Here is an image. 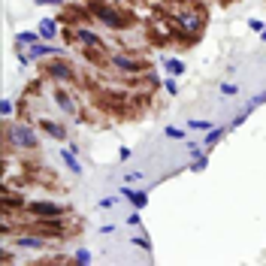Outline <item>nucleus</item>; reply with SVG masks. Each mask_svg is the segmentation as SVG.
I'll use <instances>...</instances> for the list:
<instances>
[{
    "instance_id": "f257e3e1",
    "label": "nucleus",
    "mask_w": 266,
    "mask_h": 266,
    "mask_svg": "<svg viewBox=\"0 0 266 266\" xmlns=\"http://www.w3.org/2000/svg\"><path fill=\"white\" fill-rule=\"evenodd\" d=\"M88 12L97 18L103 28H109V31H124V28H130L133 25V15L130 12H124V9H118V3L88 0Z\"/></svg>"
},
{
    "instance_id": "f03ea898",
    "label": "nucleus",
    "mask_w": 266,
    "mask_h": 266,
    "mask_svg": "<svg viewBox=\"0 0 266 266\" xmlns=\"http://www.w3.org/2000/svg\"><path fill=\"white\" fill-rule=\"evenodd\" d=\"M6 148H18V151H36L39 148V136H36V124H31V121H6Z\"/></svg>"
},
{
    "instance_id": "7ed1b4c3",
    "label": "nucleus",
    "mask_w": 266,
    "mask_h": 266,
    "mask_svg": "<svg viewBox=\"0 0 266 266\" xmlns=\"http://www.w3.org/2000/svg\"><path fill=\"white\" fill-rule=\"evenodd\" d=\"M42 76L49 82H58V85H79V73H76V66L70 64L66 55L42 61Z\"/></svg>"
},
{
    "instance_id": "20e7f679",
    "label": "nucleus",
    "mask_w": 266,
    "mask_h": 266,
    "mask_svg": "<svg viewBox=\"0 0 266 266\" xmlns=\"http://www.w3.org/2000/svg\"><path fill=\"white\" fill-rule=\"evenodd\" d=\"M169 21L185 33V36H191L194 42H199V33H203V25H206V18H203L199 9H188V6H182V9H175V12L169 15Z\"/></svg>"
},
{
    "instance_id": "39448f33",
    "label": "nucleus",
    "mask_w": 266,
    "mask_h": 266,
    "mask_svg": "<svg viewBox=\"0 0 266 266\" xmlns=\"http://www.w3.org/2000/svg\"><path fill=\"white\" fill-rule=\"evenodd\" d=\"M70 212H73V206L58 203V199H28V206H25L28 218H61Z\"/></svg>"
},
{
    "instance_id": "423d86ee",
    "label": "nucleus",
    "mask_w": 266,
    "mask_h": 266,
    "mask_svg": "<svg viewBox=\"0 0 266 266\" xmlns=\"http://www.w3.org/2000/svg\"><path fill=\"white\" fill-rule=\"evenodd\" d=\"M61 55H66V49L55 46V42L39 39L36 46L25 49V52H18V64H21V66H31V64H36V61H49V58H61Z\"/></svg>"
},
{
    "instance_id": "0eeeda50",
    "label": "nucleus",
    "mask_w": 266,
    "mask_h": 266,
    "mask_svg": "<svg viewBox=\"0 0 266 266\" xmlns=\"http://www.w3.org/2000/svg\"><path fill=\"white\" fill-rule=\"evenodd\" d=\"M106 64L112 66L118 76H142L145 70H151L148 61H139V58H130L124 52H109V61Z\"/></svg>"
},
{
    "instance_id": "6e6552de",
    "label": "nucleus",
    "mask_w": 266,
    "mask_h": 266,
    "mask_svg": "<svg viewBox=\"0 0 266 266\" xmlns=\"http://www.w3.org/2000/svg\"><path fill=\"white\" fill-rule=\"evenodd\" d=\"M49 97L55 100V106H58V112H61V115H66V118H79V103H76V97L70 94V88H66V85L52 82Z\"/></svg>"
},
{
    "instance_id": "1a4fd4ad",
    "label": "nucleus",
    "mask_w": 266,
    "mask_h": 266,
    "mask_svg": "<svg viewBox=\"0 0 266 266\" xmlns=\"http://www.w3.org/2000/svg\"><path fill=\"white\" fill-rule=\"evenodd\" d=\"M3 242H12L18 251H49L52 248V239L49 236H39V233H18V236H6Z\"/></svg>"
},
{
    "instance_id": "9d476101",
    "label": "nucleus",
    "mask_w": 266,
    "mask_h": 266,
    "mask_svg": "<svg viewBox=\"0 0 266 266\" xmlns=\"http://www.w3.org/2000/svg\"><path fill=\"white\" fill-rule=\"evenodd\" d=\"M33 124H36V130L46 133L49 139H55V142H66V124H64V121L46 118V115H33Z\"/></svg>"
},
{
    "instance_id": "9b49d317",
    "label": "nucleus",
    "mask_w": 266,
    "mask_h": 266,
    "mask_svg": "<svg viewBox=\"0 0 266 266\" xmlns=\"http://www.w3.org/2000/svg\"><path fill=\"white\" fill-rule=\"evenodd\" d=\"M36 31H39V36H42L46 42H55V39H61L64 25H61L58 18H52V15H42V18H39V25H36Z\"/></svg>"
},
{
    "instance_id": "f8f14e48",
    "label": "nucleus",
    "mask_w": 266,
    "mask_h": 266,
    "mask_svg": "<svg viewBox=\"0 0 266 266\" xmlns=\"http://www.w3.org/2000/svg\"><path fill=\"white\" fill-rule=\"evenodd\" d=\"M118 194H121V199L130 203V209H145L148 206V191H136V188H130V182H124L118 188Z\"/></svg>"
},
{
    "instance_id": "ddd939ff",
    "label": "nucleus",
    "mask_w": 266,
    "mask_h": 266,
    "mask_svg": "<svg viewBox=\"0 0 266 266\" xmlns=\"http://www.w3.org/2000/svg\"><path fill=\"white\" fill-rule=\"evenodd\" d=\"M25 206H28V199L21 197V194H12V188L9 185H3V194H0V209H9V212H25Z\"/></svg>"
},
{
    "instance_id": "4468645a",
    "label": "nucleus",
    "mask_w": 266,
    "mask_h": 266,
    "mask_svg": "<svg viewBox=\"0 0 266 266\" xmlns=\"http://www.w3.org/2000/svg\"><path fill=\"white\" fill-rule=\"evenodd\" d=\"M76 39H79L82 49H100L103 46V36L91 28H85V25H76Z\"/></svg>"
},
{
    "instance_id": "2eb2a0df",
    "label": "nucleus",
    "mask_w": 266,
    "mask_h": 266,
    "mask_svg": "<svg viewBox=\"0 0 266 266\" xmlns=\"http://www.w3.org/2000/svg\"><path fill=\"white\" fill-rule=\"evenodd\" d=\"M42 36H39V31H18L15 33V52H25V49H31V46H36Z\"/></svg>"
},
{
    "instance_id": "dca6fc26",
    "label": "nucleus",
    "mask_w": 266,
    "mask_h": 266,
    "mask_svg": "<svg viewBox=\"0 0 266 266\" xmlns=\"http://www.w3.org/2000/svg\"><path fill=\"white\" fill-rule=\"evenodd\" d=\"M161 66H164L166 76H175V79L188 73V64H185L182 58H164V61H161Z\"/></svg>"
},
{
    "instance_id": "f3484780",
    "label": "nucleus",
    "mask_w": 266,
    "mask_h": 266,
    "mask_svg": "<svg viewBox=\"0 0 266 266\" xmlns=\"http://www.w3.org/2000/svg\"><path fill=\"white\" fill-rule=\"evenodd\" d=\"M61 161H64V166L70 169V172H73V175H76V179L85 172V166L79 164V154H73L70 148H61Z\"/></svg>"
},
{
    "instance_id": "a211bd4d",
    "label": "nucleus",
    "mask_w": 266,
    "mask_h": 266,
    "mask_svg": "<svg viewBox=\"0 0 266 266\" xmlns=\"http://www.w3.org/2000/svg\"><path fill=\"white\" fill-rule=\"evenodd\" d=\"M227 130H230V127H224V124H221V127H212V130H206V136H203V145H206V151H212V148H215V145L224 139V133H227Z\"/></svg>"
},
{
    "instance_id": "6ab92c4d",
    "label": "nucleus",
    "mask_w": 266,
    "mask_h": 266,
    "mask_svg": "<svg viewBox=\"0 0 266 266\" xmlns=\"http://www.w3.org/2000/svg\"><path fill=\"white\" fill-rule=\"evenodd\" d=\"M70 257H73L70 263H79V266H88V263H94V254H91L88 248H79V251H73Z\"/></svg>"
},
{
    "instance_id": "aec40b11",
    "label": "nucleus",
    "mask_w": 266,
    "mask_h": 266,
    "mask_svg": "<svg viewBox=\"0 0 266 266\" xmlns=\"http://www.w3.org/2000/svg\"><path fill=\"white\" fill-rule=\"evenodd\" d=\"M164 136L166 139H172V142H185V139H188V130H182V127H175V124H166Z\"/></svg>"
},
{
    "instance_id": "412c9836",
    "label": "nucleus",
    "mask_w": 266,
    "mask_h": 266,
    "mask_svg": "<svg viewBox=\"0 0 266 266\" xmlns=\"http://www.w3.org/2000/svg\"><path fill=\"white\" fill-rule=\"evenodd\" d=\"M188 130L206 133V130H212V121H209V118H188Z\"/></svg>"
},
{
    "instance_id": "4be33fe9",
    "label": "nucleus",
    "mask_w": 266,
    "mask_h": 266,
    "mask_svg": "<svg viewBox=\"0 0 266 266\" xmlns=\"http://www.w3.org/2000/svg\"><path fill=\"white\" fill-rule=\"evenodd\" d=\"M15 109H18V103H15V100H9V97H3V100H0V115H3L6 121H9V118L15 115Z\"/></svg>"
},
{
    "instance_id": "5701e85b",
    "label": "nucleus",
    "mask_w": 266,
    "mask_h": 266,
    "mask_svg": "<svg viewBox=\"0 0 266 266\" xmlns=\"http://www.w3.org/2000/svg\"><path fill=\"white\" fill-rule=\"evenodd\" d=\"M251 112H254V109H251V106H245V109H242V112H236V118H233V121H230V127H242V124H245V121H248V115H251Z\"/></svg>"
},
{
    "instance_id": "b1692460",
    "label": "nucleus",
    "mask_w": 266,
    "mask_h": 266,
    "mask_svg": "<svg viewBox=\"0 0 266 266\" xmlns=\"http://www.w3.org/2000/svg\"><path fill=\"white\" fill-rule=\"evenodd\" d=\"M161 88H164V91L169 94V97H175V94H179V82H175V76H166Z\"/></svg>"
},
{
    "instance_id": "393cba45",
    "label": "nucleus",
    "mask_w": 266,
    "mask_h": 266,
    "mask_svg": "<svg viewBox=\"0 0 266 266\" xmlns=\"http://www.w3.org/2000/svg\"><path fill=\"white\" fill-rule=\"evenodd\" d=\"M218 91H221V97H236V94H239V85H236V82H224Z\"/></svg>"
},
{
    "instance_id": "a878e982",
    "label": "nucleus",
    "mask_w": 266,
    "mask_h": 266,
    "mask_svg": "<svg viewBox=\"0 0 266 266\" xmlns=\"http://www.w3.org/2000/svg\"><path fill=\"white\" fill-rule=\"evenodd\" d=\"M130 242H133V245H139L145 254H151V242H148V236H145V233H142V236H133Z\"/></svg>"
},
{
    "instance_id": "bb28decb",
    "label": "nucleus",
    "mask_w": 266,
    "mask_h": 266,
    "mask_svg": "<svg viewBox=\"0 0 266 266\" xmlns=\"http://www.w3.org/2000/svg\"><path fill=\"white\" fill-rule=\"evenodd\" d=\"M118 197H121V194H118ZM118 197H103L97 203V206H94V209H97V212H106V209H112V206H118Z\"/></svg>"
},
{
    "instance_id": "cd10ccee",
    "label": "nucleus",
    "mask_w": 266,
    "mask_h": 266,
    "mask_svg": "<svg viewBox=\"0 0 266 266\" xmlns=\"http://www.w3.org/2000/svg\"><path fill=\"white\" fill-rule=\"evenodd\" d=\"M61 39H64L66 46H76V42H79V39H76V28H64V31H61Z\"/></svg>"
},
{
    "instance_id": "c85d7f7f",
    "label": "nucleus",
    "mask_w": 266,
    "mask_h": 266,
    "mask_svg": "<svg viewBox=\"0 0 266 266\" xmlns=\"http://www.w3.org/2000/svg\"><path fill=\"white\" fill-rule=\"evenodd\" d=\"M209 166V154H203V158H194V164H191V172H203Z\"/></svg>"
},
{
    "instance_id": "c756f323",
    "label": "nucleus",
    "mask_w": 266,
    "mask_h": 266,
    "mask_svg": "<svg viewBox=\"0 0 266 266\" xmlns=\"http://www.w3.org/2000/svg\"><path fill=\"white\" fill-rule=\"evenodd\" d=\"M263 18H248V31H254V33H263Z\"/></svg>"
},
{
    "instance_id": "7c9ffc66",
    "label": "nucleus",
    "mask_w": 266,
    "mask_h": 266,
    "mask_svg": "<svg viewBox=\"0 0 266 266\" xmlns=\"http://www.w3.org/2000/svg\"><path fill=\"white\" fill-rule=\"evenodd\" d=\"M139 221H142V209H133L130 215H127V224H130V227H139Z\"/></svg>"
},
{
    "instance_id": "2f4dec72",
    "label": "nucleus",
    "mask_w": 266,
    "mask_h": 266,
    "mask_svg": "<svg viewBox=\"0 0 266 266\" xmlns=\"http://www.w3.org/2000/svg\"><path fill=\"white\" fill-rule=\"evenodd\" d=\"M33 3L36 6H61V9L66 6V0H33Z\"/></svg>"
},
{
    "instance_id": "473e14b6",
    "label": "nucleus",
    "mask_w": 266,
    "mask_h": 266,
    "mask_svg": "<svg viewBox=\"0 0 266 266\" xmlns=\"http://www.w3.org/2000/svg\"><path fill=\"white\" fill-rule=\"evenodd\" d=\"M124 182H145V172H142V169H136V172H127V175H124Z\"/></svg>"
},
{
    "instance_id": "72a5a7b5",
    "label": "nucleus",
    "mask_w": 266,
    "mask_h": 266,
    "mask_svg": "<svg viewBox=\"0 0 266 266\" xmlns=\"http://www.w3.org/2000/svg\"><path fill=\"white\" fill-rule=\"evenodd\" d=\"M263 103H266V91H263V94H257V97H251V103H248V106L254 109V106H263Z\"/></svg>"
},
{
    "instance_id": "f704fd0d",
    "label": "nucleus",
    "mask_w": 266,
    "mask_h": 266,
    "mask_svg": "<svg viewBox=\"0 0 266 266\" xmlns=\"http://www.w3.org/2000/svg\"><path fill=\"white\" fill-rule=\"evenodd\" d=\"M124 161H130V148H118V164H124Z\"/></svg>"
},
{
    "instance_id": "c9c22d12",
    "label": "nucleus",
    "mask_w": 266,
    "mask_h": 266,
    "mask_svg": "<svg viewBox=\"0 0 266 266\" xmlns=\"http://www.w3.org/2000/svg\"><path fill=\"white\" fill-rule=\"evenodd\" d=\"M115 230H118L115 224H106V227H100V233H103V236H109V233H115Z\"/></svg>"
},
{
    "instance_id": "e433bc0d",
    "label": "nucleus",
    "mask_w": 266,
    "mask_h": 266,
    "mask_svg": "<svg viewBox=\"0 0 266 266\" xmlns=\"http://www.w3.org/2000/svg\"><path fill=\"white\" fill-rule=\"evenodd\" d=\"M260 39H263V42H266V28H263V33H260Z\"/></svg>"
},
{
    "instance_id": "4c0bfd02",
    "label": "nucleus",
    "mask_w": 266,
    "mask_h": 266,
    "mask_svg": "<svg viewBox=\"0 0 266 266\" xmlns=\"http://www.w3.org/2000/svg\"><path fill=\"white\" fill-rule=\"evenodd\" d=\"M112 3H124V0H112Z\"/></svg>"
}]
</instances>
